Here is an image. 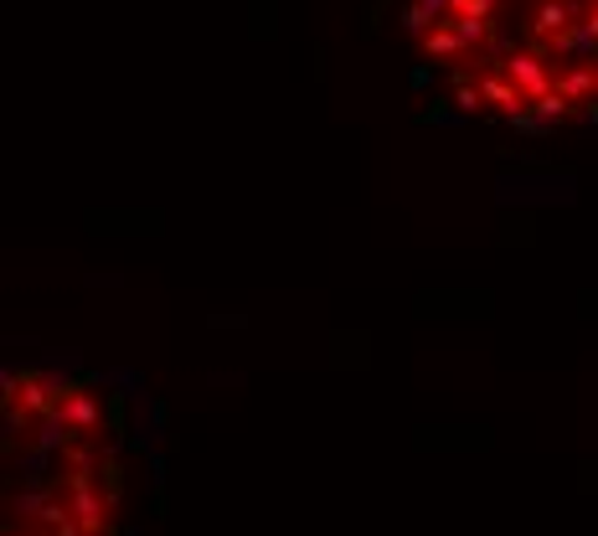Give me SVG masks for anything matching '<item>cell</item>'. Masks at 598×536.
I'll list each match as a JSON object with an SVG mask.
<instances>
[{"mask_svg": "<svg viewBox=\"0 0 598 536\" xmlns=\"http://www.w3.org/2000/svg\"><path fill=\"white\" fill-rule=\"evenodd\" d=\"M0 449V536H120L129 485L124 417L99 377L47 361L5 366Z\"/></svg>", "mask_w": 598, "mask_h": 536, "instance_id": "obj_2", "label": "cell"}, {"mask_svg": "<svg viewBox=\"0 0 598 536\" xmlns=\"http://www.w3.org/2000/svg\"><path fill=\"white\" fill-rule=\"evenodd\" d=\"M402 32L444 99L475 120H598V0H402Z\"/></svg>", "mask_w": 598, "mask_h": 536, "instance_id": "obj_1", "label": "cell"}]
</instances>
